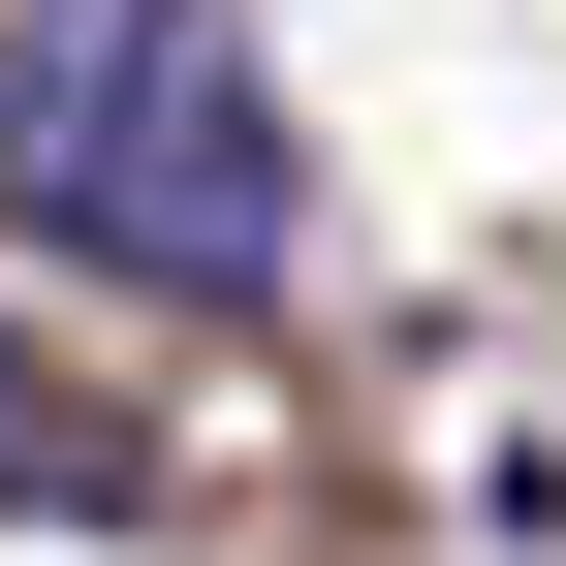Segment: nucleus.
<instances>
[{
	"instance_id": "obj_2",
	"label": "nucleus",
	"mask_w": 566,
	"mask_h": 566,
	"mask_svg": "<svg viewBox=\"0 0 566 566\" xmlns=\"http://www.w3.org/2000/svg\"><path fill=\"white\" fill-rule=\"evenodd\" d=\"M0 504H126V441H63V409L0 378Z\"/></svg>"
},
{
	"instance_id": "obj_1",
	"label": "nucleus",
	"mask_w": 566,
	"mask_h": 566,
	"mask_svg": "<svg viewBox=\"0 0 566 566\" xmlns=\"http://www.w3.org/2000/svg\"><path fill=\"white\" fill-rule=\"evenodd\" d=\"M0 221L126 315H283L315 252V158H283L252 0H32L0 32Z\"/></svg>"
}]
</instances>
